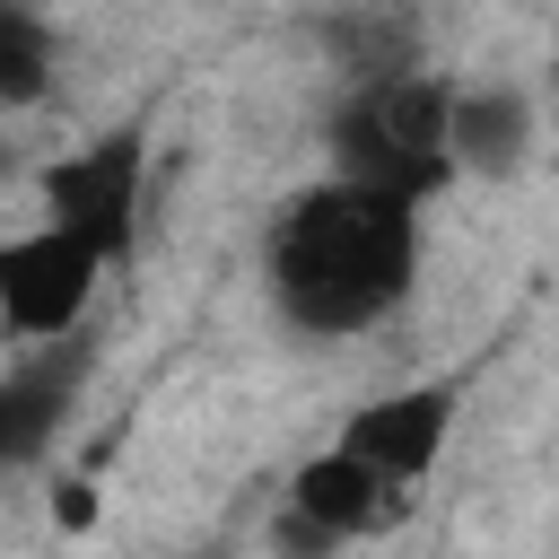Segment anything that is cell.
<instances>
[{
    "label": "cell",
    "instance_id": "8",
    "mask_svg": "<svg viewBox=\"0 0 559 559\" xmlns=\"http://www.w3.org/2000/svg\"><path fill=\"white\" fill-rule=\"evenodd\" d=\"M79 402V349H44V358H17L0 376V472H26L52 454L61 419Z\"/></svg>",
    "mask_w": 559,
    "mask_h": 559
},
{
    "label": "cell",
    "instance_id": "4",
    "mask_svg": "<svg viewBox=\"0 0 559 559\" xmlns=\"http://www.w3.org/2000/svg\"><path fill=\"white\" fill-rule=\"evenodd\" d=\"M96 280H105V262L79 236L26 227V236L0 245V323L17 341H70L96 306Z\"/></svg>",
    "mask_w": 559,
    "mask_h": 559
},
{
    "label": "cell",
    "instance_id": "10",
    "mask_svg": "<svg viewBox=\"0 0 559 559\" xmlns=\"http://www.w3.org/2000/svg\"><path fill=\"white\" fill-rule=\"evenodd\" d=\"M52 524L61 533H96V515H105V498H96V480H52Z\"/></svg>",
    "mask_w": 559,
    "mask_h": 559
},
{
    "label": "cell",
    "instance_id": "9",
    "mask_svg": "<svg viewBox=\"0 0 559 559\" xmlns=\"http://www.w3.org/2000/svg\"><path fill=\"white\" fill-rule=\"evenodd\" d=\"M52 96V26L35 9H0V105Z\"/></svg>",
    "mask_w": 559,
    "mask_h": 559
},
{
    "label": "cell",
    "instance_id": "7",
    "mask_svg": "<svg viewBox=\"0 0 559 559\" xmlns=\"http://www.w3.org/2000/svg\"><path fill=\"white\" fill-rule=\"evenodd\" d=\"M445 157H454V175H472V183H507V175H524V157H533V96L507 87V79L454 87Z\"/></svg>",
    "mask_w": 559,
    "mask_h": 559
},
{
    "label": "cell",
    "instance_id": "5",
    "mask_svg": "<svg viewBox=\"0 0 559 559\" xmlns=\"http://www.w3.org/2000/svg\"><path fill=\"white\" fill-rule=\"evenodd\" d=\"M454 411H463V393H454V384H402V393L358 402V411H349V428H341L332 445H341V454H358L376 480L411 489V480H428V472H437V454H445V437H454Z\"/></svg>",
    "mask_w": 559,
    "mask_h": 559
},
{
    "label": "cell",
    "instance_id": "1",
    "mask_svg": "<svg viewBox=\"0 0 559 559\" xmlns=\"http://www.w3.org/2000/svg\"><path fill=\"white\" fill-rule=\"evenodd\" d=\"M262 280H271L280 323L306 341L376 332L419 280V210L376 183L323 175L280 201L262 236Z\"/></svg>",
    "mask_w": 559,
    "mask_h": 559
},
{
    "label": "cell",
    "instance_id": "11",
    "mask_svg": "<svg viewBox=\"0 0 559 559\" xmlns=\"http://www.w3.org/2000/svg\"><path fill=\"white\" fill-rule=\"evenodd\" d=\"M271 550H280V559H332L341 542H332V533H314L306 515H288V507H280V524H271Z\"/></svg>",
    "mask_w": 559,
    "mask_h": 559
},
{
    "label": "cell",
    "instance_id": "6",
    "mask_svg": "<svg viewBox=\"0 0 559 559\" xmlns=\"http://www.w3.org/2000/svg\"><path fill=\"white\" fill-rule=\"evenodd\" d=\"M288 515H306L314 533H332V542L349 550V542H367V533H384V524L402 515V489L376 480L358 454L323 445V454H306V463L288 472Z\"/></svg>",
    "mask_w": 559,
    "mask_h": 559
},
{
    "label": "cell",
    "instance_id": "2",
    "mask_svg": "<svg viewBox=\"0 0 559 559\" xmlns=\"http://www.w3.org/2000/svg\"><path fill=\"white\" fill-rule=\"evenodd\" d=\"M445 114H454V87L428 79V70H393V79H367L341 114H332V175L349 183H376L393 201H428L454 157H445Z\"/></svg>",
    "mask_w": 559,
    "mask_h": 559
},
{
    "label": "cell",
    "instance_id": "3",
    "mask_svg": "<svg viewBox=\"0 0 559 559\" xmlns=\"http://www.w3.org/2000/svg\"><path fill=\"white\" fill-rule=\"evenodd\" d=\"M140 131H114V140H87L70 157L44 166V227L79 236L96 262H122L140 245Z\"/></svg>",
    "mask_w": 559,
    "mask_h": 559
}]
</instances>
